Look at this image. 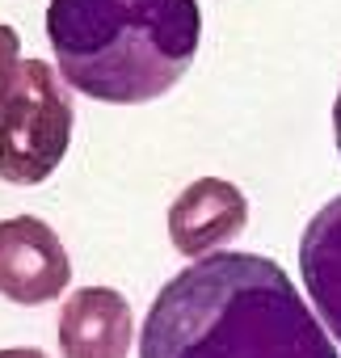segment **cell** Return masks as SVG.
Masks as SVG:
<instances>
[{"mask_svg":"<svg viewBox=\"0 0 341 358\" xmlns=\"http://www.w3.org/2000/svg\"><path fill=\"white\" fill-rule=\"evenodd\" d=\"M47 38L68 89L143 106L173 89L203 43L198 0H51Z\"/></svg>","mask_w":341,"mask_h":358,"instance_id":"2","label":"cell"},{"mask_svg":"<svg viewBox=\"0 0 341 358\" xmlns=\"http://www.w3.org/2000/svg\"><path fill=\"white\" fill-rule=\"evenodd\" d=\"M72 89L47 59H22L0 106V182L38 186L59 169L72 143Z\"/></svg>","mask_w":341,"mask_h":358,"instance_id":"3","label":"cell"},{"mask_svg":"<svg viewBox=\"0 0 341 358\" xmlns=\"http://www.w3.org/2000/svg\"><path fill=\"white\" fill-rule=\"evenodd\" d=\"M135 312L114 287H80L59 308V354L64 358H131Z\"/></svg>","mask_w":341,"mask_h":358,"instance_id":"6","label":"cell"},{"mask_svg":"<svg viewBox=\"0 0 341 358\" xmlns=\"http://www.w3.org/2000/svg\"><path fill=\"white\" fill-rule=\"evenodd\" d=\"M139 358H341L286 270L261 253H207L173 274L139 329Z\"/></svg>","mask_w":341,"mask_h":358,"instance_id":"1","label":"cell"},{"mask_svg":"<svg viewBox=\"0 0 341 358\" xmlns=\"http://www.w3.org/2000/svg\"><path fill=\"white\" fill-rule=\"evenodd\" d=\"M17 68H22V38L13 26H0V106H5V97L17 80Z\"/></svg>","mask_w":341,"mask_h":358,"instance_id":"8","label":"cell"},{"mask_svg":"<svg viewBox=\"0 0 341 358\" xmlns=\"http://www.w3.org/2000/svg\"><path fill=\"white\" fill-rule=\"evenodd\" d=\"M0 358H47L38 345H13V350H0Z\"/></svg>","mask_w":341,"mask_h":358,"instance_id":"9","label":"cell"},{"mask_svg":"<svg viewBox=\"0 0 341 358\" xmlns=\"http://www.w3.org/2000/svg\"><path fill=\"white\" fill-rule=\"evenodd\" d=\"M299 270L320 324L341 341V194L307 220L299 236Z\"/></svg>","mask_w":341,"mask_h":358,"instance_id":"7","label":"cell"},{"mask_svg":"<svg viewBox=\"0 0 341 358\" xmlns=\"http://www.w3.org/2000/svg\"><path fill=\"white\" fill-rule=\"evenodd\" d=\"M333 135H337V152H341V89H337V101H333Z\"/></svg>","mask_w":341,"mask_h":358,"instance_id":"10","label":"cell"},{"mask_svg":"<svg viewBox=\"0 0 341 358\" xmlns=\"http://www.w3.org/2000/svg\"><path fill=\"white\" fill-rule=\"evenodd\" d=\"M72 282V257L51 224L13 215L0 224V295L22 308L51 303Z\"/></svg>","mask_w":341,"mask_h":358,"instance_id":"4","label":"cell"},{"mask_svg":"<svg viewBox=\"0 0 341 358\" xmlns=\"http://www.w3.org/2000/svg\"><path fill=\"white\" fill-rule=\"evenodd\" d=\"M249 224V199L224 177L190 182L168 207V241L182 257H207L236 241Z\"/></svg>","mask_w":341,"mask_h":358,"instance_id":"5","label":"cell"}]
</instances>
